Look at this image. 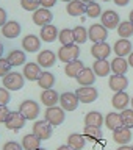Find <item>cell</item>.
Wrapping results in <instances>:
<instances>
[{
	"label": "cell",
	"instance_id": "29",
	"mask_svg": "<svg viewBox=\"0 0 133 150\" xmlns=\"http://www.w3.org/2000/svg\"><path fill=\"white\" fill-rule=\"evenodd\" d=\"M6 59H8V63L11 64V66H22V64H25V61H27V56H25V52H22V50H11L8 53L6 56Z\"/></svg>",
	"mask_w": 133,
	"mask_h": 150
},
{
	"label": "cell",
	"instance_id": "19",
	"mask_svg": "<svg viewBox=\"0 0 133 150\" xmlns=\"http://www.w3.org/2000/svg\"><path fill=\"white\" fill-rule=\"evenodd\" d=\"M130 139H132V131H130V128H127L124 125L113 131V141L117 144L125 145V144L130 142Z\"/></svg>",
	"mask_w": 133,
	"mask_h": 150
},
{
	"label": "cell",
	"instance_id": "50",
	"mask_svg": "<svg viewBox=\"0 0 133 150\" xmlns=\"http://www.w3.org/2000/svg\"><path fill=\"white\" fill-rule=\"evenodd\" d=\"M129 66H130V67H133V52L129 55Z\"/></svg>",
	"mask_w": 133,
	"mask_h": 150
},
{
	"label": "cell",
	"instance_id": "12",
	"mask_svg": "<svg viewBox=\"0 0 133 150\" xmlns=\"http://www.w3.org/2000/svg\"><path fill=\"white\" fill-rule=\"evenodd\" d=\"M41 66L38 63H25L23 64V77L28 81H38L41 77Z\"/></svg>",
	"mask_w": 133,
	"mask_h": 150
},
{
	"label": "cell",
	"instance_id": "24",
	"mask_svg": "<svg viewBox=\"0 0 133 150\" xmlns=\"http://www.w3.org/2000/svg\"><path fill=\"white\" fill-rule=\"evenodd\" d=\"M58 35H60L58 28H56L55 25H52V23L41 27V41H44V42H53L55 39H58Z\"/></svg>",
	"mask_w": 133,
	"mask_h": 150
},
{
	"label": "cell",
	"instance_id": "58",
	"mask_svg": "<svg viewBox=\"0 0 133 150\" xmlns=\"http://www.w3.org/2000/svg\"><path fill=\"white\" fill-rule=\"evenodd\" d=\"M132 149H133V145H132Z\"/></svg>",
	"mask_w": 133,
	"mask_h": 150
},
{
	"label": "cell",
	"instance_id": "43",
	"mask_svg": "<svg viewBox=\"0 0 133 150\" xmlns=\"http://www.w3.org/2000/svg\"><path fill=\"white\" fill-rule=\"evenodd\" d=\"M2 150H23V147H22V144L16 142V141H8V142L3 145Z\"/></svg>",
	"mask_w": 133,
	"mask_h": 150
},
{
	"label": "cell",
	"instance_id": "9",
	"mask_svg": "<svg viewBox=\"0 0 133 150\" xmlns=\"http://www.w3.org/2000/svg\"><path fill=\"white\" fill-rule=\"evenodd\" d=\"M100 21H102V25L107 28V30H115V28L119 27V14L116 11H113V9H107V11L102 13L100 16Z\"/></svg>",
	"mask_w": 133,
	"mask_h": 150
},
{
	"label": "cell",
	"instance_id": "39",
	"mask_svg": "<svg viewBox=\"0 0 133 150\" xmlns=\"http://www.w3.org/2000/svg\"><path fill=\"white\" fill-rule=\"evenodd\" d=\"M121 119H122V125L127 127V128H133V110H124L121 112Z\"/></svg>",
	"mask_w": 133,
	"mask_h": 150
},
{
	"label": "cell",
	"instance_id": "33",
	"mask_svg": "<svg viewBox=\"0 0 133 150\" xmlns=\"http://www.w3.org/2000/svg\"><path fill=\"white\" fill-rule=\"evenodd\" d=\"M117 35H119L122 39H129L130 36H133V23L130 21L121 22L119 27H117Z\"/></svg>",
	"mask_w": 133,
	"mask_h": 150
},
{
	"label": "cell",
	"instance_id": "21",
	"mask_svg": "<svg viewBox=\"0 0 133 150\" xmlns=\"http://www.w3.org/2000/svg\"><path fill=\"white\" fill-rule=\"evenodd\" d=\"M96 77L97 75L94 74V70L91 67H85L82 72L78 74L77 81H78L80 86H92L94 81H96Z\"/></svg>",
	"mask_w": 133,
	"mask_h": 150
},
{
	"label": "cell",
	"instance_id": "13",
	"mask_svg": "<svg viewBox=\"0 0 133 150\" xmlns=\"http://www.w3.org/2000/svg\"><path fill=\"white\" fill-rule=\"evenodd\" d=\"M111 53V47L105 42H96L92 47H91V55L94 56L96 59H107Z\"/></svg>",
	"mask_w": 133,
	"mask_h": 150
},
{
	"label": "cell",
	"instance_id": "25",
	"mask_svg": "<svg viewBox=\"0 0 133 150\" xmlns=\"http://www.w3.org/2000/svg\"><path fill=\"white\" fill-rule=\"evenodd\" d=\"M92 70L97 77H107L111 72V63H108L107 59H96L92 64Z\"/></svg>",
	"mask_w": 133,
	"mask_h": 150
},
{
	"label": "cell",
	"instance_id": "47",
	"mask_svg": "<svg viewBox=\"0 0 133 150\" xmlns=\"http://www.w3.org/2000/svg\"><path fill=\"white\" fill-rule=\"evenodd\" d=\"M113 2H115L117 6H125V5H129L130 0H113Z\"/></svg>",
	"mask_w": 133,
	"mask_h": 150
},
{
	"label": "cell",
	"instance_id": "56",
	"mask_svg": "<svg viewBox=\"0 0 133 150\" xmlns=\"http://www.w3.org/2000/svg\"><path fill=\"white\" fill-rule=\"evenodd\" d=\"M36 150H46V149H42V147H39V149H36Z\"/></svg>",
	"mask_w": 133,
	"mask_h": 150
},
{
	"label": "cell",
	"instance_id": "22",
	"mask_svg": "<svg viewBox=\"0 0 133 150\" xmlns=\"http://www.w3.org/2000/svg\"><path fill=\"white\" fill-rule=\"evenodd\" d=\"M22 47H23V50H25V52H30V53L38 52L41 49V39L36 35H27L22 39Z\"/></svg>",
	"mask_w": 133,
	"mask_h": 150
},
{
	"label": "cell",
	"instance_id": "18",
	"mask_svg": "<svg viewBox=\"0 0 133 150\" xmlns=\"http://www.w3.org/2000/svg\"><path fill=\"white\" fill-rule=\"evenodd\" d=\"M36 61L41 67H52V66L56 63V55L52 50H41L39 53H38Z\"/></svg>",
	"mask_w": 133,
	"mask_h": 150
},
{
	"label": "cell",
	"instance_id": "45",
	"mask_svg": "<svg viewBox=\"0 0 133 150\" xmlns=\"http://www.w3.org/2000/svg\"><path fill=\"white\" fill-rule=\"evenodd\" d=\"M58 2V0H41V6L42 8H52V6H55V3Z\"/></svg>",
	"mask_w": 133,
	"mask_h": 150
},
{
	"label": "cell",
	"instance_id": "15",
	"mask_svg": "<svg viewBox=\"0 0 133 150\" xmlns=\"http://www.w3.org/2000/svg\"><path fill=\"white\" fill-rule=\"evenodd\" d=\"M132 102V98L129 97V94L125 91H121V92H115V96L111 98V105L116 108V110H121L124 111L127 110V106H129V103Z\"/></svg>",
	"mask_w": 133,
	"mask_h": 150
},
{
	"label": "cell",
	"instance_id": "20",
	"mask_svg": "<svg viewBox=\"0 0 133 150\" xmlns=\"http://www.w3.org/2000/svg\"><path fill=\"white\" fill-rule=\"evenodd\" d=\"M113 49H115L116 56H121V58H124V56L130 55L132 52H133V50H132V42H130V39H122V38L115 42Z\"/></svg>",
	"mask_w": 133,
	"mask_h": 150
},
{
	"label": "cell",
	"instance_id": "28",
	"mask_svg": "<svg viewBox=\"0 0 133 150\" xmlns=\"http://www.w3.org/2000/svg\"><path fill=\"white\" fill-rule=\"evenodd\" d=\"M127 69H129V61H125L121 56H116L115 59L111 61V72L115 75H125Z\"/></svg>",
	"mask_w": 133,
	"mask_h": 150
},
{
	"label": "cell",
	"instance_id": "52",
	"mask_svg": "<svg viewBox=\"0 0 133 150\" xmlns=\"http://www.w3.org/2000/svg\"><path fill=\"white\" fill-rule=\"evenodd\" d=\"M2 55H3V45L0 44V58H2Z\"/></svg>",
	"mask_w": 133,
	"mask_h": 150
},
{
	"label": "cell",
	"instance_id": "42",
	"mask_svg": "<svg viewBox=\"0 0 133 150\" xmlns=\"http://www.w3.org/2000/svg\"><path fill=\"white\" fill-rule=\"evenodd\" d=\"M9 100H11L9 91L6 88H0V105H8Z\"/></svg>",
	"mask_w": 133,
	"mask_h": 150
},
{
	"label": "cell",
	"instance_id": "41",
	"mask_svg": "<svg viewBox=\"0 0 133 150\" xmlns=\"http://www.w3.org/2000/svg\"><path fill=\"white\" fill-rule=\"evenodd\" d=\"M11 67L13 66L8 63L6 58H0V77H5V75H8L9 72H11Z\"/></svg>",
	"mask_w": 133,
	"mask_h": 150
},
{
	"label": "cell",
	"instance_id": "37",
	"mask_svg": "<svg viewBox=\"0 0 133 150\" xmlns=\"http://www.w3.org/2000/svg\"><path fill=\"white\" fill-rule=\"evenodd\" d=\"M58 39L61 42V45H69V44H75L74 41V31L70 28H63L58 35Z\"/></svg>",
	"mask_w": 133,
	"mask_h": 150
},
{
	"label": "cell",
	"instance_id": "3",
	"mask_svg": "<svg viewBox=\"0 0 133 150\" xmlns=\"http://www.w3.org/2000/svg\"><path fill=\"white\" fill-rule=\"evenodd\" d=\"M80 55V49L78 44H69V45H61V49L58 50V58L63 61V63H70L74 59H78Z\"/></svg>",
	"mask_w": 133,
	"mask_h": 150
},
{
	"label": "cell",
	"instance_id": "10",
	"mask_svg": "<svg viewBox=\"0 0 133 150\" xmlns=\"http://www.w3.org/2000/svg\"><path fill=\"white\" fill-rule=\"evenodd\" d=\"M78 97L75 92H63L60 96V105L64 111H75L78 106Z\"/></svg>",
	"mask_w": 133,
	"mask_h": 150
},
{
	"label": "cell",
	"instance_id": "11",
	"mask_svg": "<svg viewBox=\"0 0 133 150\" xmlns=\"http://www.w3.org/2000/svg\"><path fill=\"white\" fill-rule=\"evenodd\" d=\"M52 19H53V14L50 13V9L47 8H39L33 13V22L35 25H39V27H44V25H49L52 23Z\"/></svg>",
	"mask_w": 133,
	"mask_h": 150
},
{
	"label": "cell",
	"instance_id": "7",
	"mask_svg": "<svg viewBox=\"0 0 133 150\" xmlns=\"http://www.w3.org/2000/svg\"><path fill=\"white\" fill-rule=\"evenodd\" d=\"M107 38H108V30L102 23H92L88 28V39H91L94 44L96 42H105Z\"/></svg>",
	"mask_w": 133,
	"mask_h": 150
},
{
	"label": "cell",
	"instance_id": "44",
	"mask_svg": "<svg viewBox=\"0 0 133 150\" xmlns=\"http://www.w3.org/2000/svg\"><path fill=\"white\" fill-rule=\"evenodd\" d=\"M9 114V110L6 105H0V124H5V120H6V117Z\"/></svg>",
	"mask_w": 133,
	"mask_h": 150
},
{
	"label": "cell",
	"instance_id": "31",
	"mask_svg": "<svg viewBox=\"0 0 133 150\" xmlns=\"http://www.w3.org/2000/svg\"><path fill=\"white\" fill-rule=\"evenodd\" d=\"M85 144H86V138H85L83 134H80V133L69 134L68 145H69V147H72L74 150H82L85 147Z\"/></svg>",
	"mask_w": 133,
	"mask_h": 150
},
{
	"label": "cell",
	"instance_id": "54",
	"mask_svg": "<svg viewBox=\"0 0 133 150\" xmlns=\"http://www.w3.org/2000/svg\"><path fill=\"white\" fill-rule=\"evenodd\" d=\"M61 2H64V3L68 2V3H69V2H72V0H61Z\"/></svg>",
	"mask_w": 133,
	"mask_h": 150
},
{
	"label": "cell",
	"instance_id": "6",
	"mask_svg": "<svg viewBox=\"0 0 133 150\" xmlns=\"http://www.w3.org/2000/svg\"><path fill=\"white\" fill-rule=\"evenodd\" d=\"M75 96L78 97V100L82 103H92L97 100L99 97V92L96 88L92 86H80L77 88V91H75Z\"/></svg>",
	"mask_w": 133,
	"mask_h": 150
},
{
	"label": "cell",
	"instance_id": "55",
	"mask_svg": "<svg viewBox=\"0 0 133 150\" xmlns=\"http://www.w3.org/2000/svg\"><path fill=\"white\" fill-rule=\"evenodd\" d=\"M130 103H132V110H133V97H132V102Z\"/></svg>",
	"mask_w": 133,
	"mask_h": 150
},
{
	"label": "cell",
	"instance_id": "23",
	"mask_svg": "<svg viewBox=\"0 0 133 150\" xmlns=\"http://www.w3.org/2000/svg\"><path fill=\"white\" fill-rule=\"evenodd\" d=\"M83 69H85V64H83V61H80V58H78V59H74V61H70V63H68L64 66V74L68 75L69 78H77L78 74L82 72Z\"/></svg>",
	"mask_w": 133,
	"mask_h": 150
},
{
	"label": "cell",
	"instance_id": "4",
	"mask_svg": "<svg viewBox=\"0 0 133 150\" xmlns=\"http://www.w3.org/2000/svg\"><path fill=\"white\" fill-rule=\"evenodd\" d=\"M25 122H27V119L23 117V114L21 111H9L6 120H5V127H6L8 130L19 131L23 125H25Z\"/></svg>",
	"mask_w": 133,
	"mask_h": 150
},
{
	"label": "cell",
	"instance_id": "30",
	"mask_svg": "<svg viewBox=\"0 0 133 150\" xmlns=\"http://www.w3.org/2000/svg\"><path fill=\"white\" fill-rule=\"evenodd\" d=\"M105 125H107V128H110L111 131H115L116 128L122 127L121 112H108L105 116Z\"/></svg>",
	"mask_w": 133,
	"mask_h": 150
},
{
	"label": "cell",
	"instance_id": "40",
	"mask_svg": "<svg viewBox=\"0 0 133 150\" xmlns=\"http://www.w3.org/2000/svg\"><path fill=\"white\" fill-rule=\"evenodd\" d=\"M41 0H21V6L25 9V11H33L35 13L36 9H39Z\"/></svg>",
	"mask_w": 133,
	"mask_h": 150
},
{
	"label": "cell",
	"instance_id": "32",
	"mask_svg": "<svg viewBox=\"0 0 133 150\" xmlns=\"http://www.w3.org/2000/svg\"><path fill=\"white\" fill-rule=\"evenodd\" d=\"M22 147L23 150H36L41 147V139L35 134H25L22 139Z\"/></svg>",
	"mask_w": 133,
	"mask_h": 150
},
{
	"label": "cell",
	"instance_id": "57",
	"mask_svg": "<svg viewBox=\"0 0 133 150\" xmlns=\"http://www.w3.org/2000/svg\"><path fill=\"white\" fill-rule=\"evenodd\" d=\"M103 2H110V0H103Z\"/></svg>",
	"mask_w": 133,
	"mask_h": 150
},
{
	"label": "cell",
	"instance_id": "51",
	"mask_svg": "<svg viewBox=\"0 0 133 150\" xmlns=\"http://www.w3.org/2000/svg\"><path fill=\"white\" fill-rule=\"evenodd\" d=\"M82 2H83L85 5H88V3H92V2H94V0H82Z\"/></svg>",
	"mask_w": 133,
	"mask_h": 150
},
{
	"label": "cell",
	"instance_id": "46",
	"mask_svg": "<svg viewBox=\"0 0 133 150\" xmlns=\"http://www.w3.org/2000/svg\"><path fill=\"white\" fill-rule=\"evenodd\" d=\"M6 11H5L3 8H0V27H3L5 23H6Z\"/></svg>",
	"mask_w": 133,
	"mask_h": 150
},
{
	"label": "cell",
	"instance_id": "16",
	"mask_svg": "<svg viewBox=\"0 0 133 150\" xmlns=\"http://www.w3.org/2000/svg\"><path fill=\"white\" fill-rule=\"evenodd\" d=\"M21 30H22L21 23L16 21H9L2 27V35L5 38H8V39H14V38H17L21 35Z\"/></svg>",
	"mask_w": 133,
	"mask_h": 150
},
{
	"label": "cell",
	"instance_id": "27",
	"mask_svg": "<svg viewBox=\"0 0 133 150\" xmlns=\"http://www.w3.org/2000/svg\"><path fill=\"white\" fill-rule=\"evenodd\" d=\"M85 125L100 128V127L103 125V116H102V112H99V111H89L88 114L85 116Z\"/></svg>",
	"mask_w": 133,
	"mask_h": 150
},
{
	"label": "cell",
	"instance_id": "1",
	"mask_svg": "<svg viewBox=\"0 0 133 150\" xmlns=\"http://www.w3.org/2000/svg\"><path fill=\"white\" fill-rule=\"evenodd\" d=\"M23 83H25V77L19 72H9L3 77V88H6L8 91H19L23 88Z\"/></svg>",
	"mask_w": 133,
	"mask_h": 150
},
{
	"label": "cell",
	"instance_id": "35",
	"mask_svg": "<svg viewBox=\"0 0 133 150\" xmlns=\"http://www.w3.org/2000/svg\"><path fill=\"white\" fill-rule=\"evenodd\" d=\"M74 41H75V44H85V42L88 41V30L85 27L82 25H77L74 28Z\"/></svg>",
	"mask_w": 133,
	"mask_h": 150
},
{
	"label": "cell",
	"instance_id": "5",
	"mask_svg": "<svg viewBox=\"0 0 133 150\" xmlns=\"http://www.w3.org/2000/svg\"><path fill=\"white\" fill-rule=\"evenodd\" d=\"M64 110L61 106H50L46 110V120L49 122L52 127H58L64 122Z\"/></svg>",
	"mask_w": 133,
	"mask_h": 150
},
{
	"label": "cell",
	"instance_id": "48",
	"mask_svg": "<svg viewBox=\"0 0 133 150\" xmlns=\"http://www.w3.org/2000/svg\"><path fill=\"white\" fill-rule=\"evenodd\" d=\"M56 150H74V149H72V147H69L68 144H64V145H60V147L56 149Z\"/></svg>",
	"mask_w": 133,
	"mask_h": 150
},
{
	"label": "cell",
	"instance_id": "2",
	"mask_svg": "<svg viewBox=\"0 0 133 150\" xmlns=\"http://www.w3.org/2000/svg\"><path fill=\"white\" fill-rule=\"evenodd\" d=\"M19 111L22 112L27 120H35L38 114H39V105H38V102L28 98V100H23L19 105Z\"/></svg>",
	"mask_w": 133,
	"mask_h": 150
},
{
	"label": "cell",
	"instance_id": "34",
	"mask_svg": "<svg viewBox=\"0 0 133 150\" xmlns=\"http://www.w3.org/2000/svg\"><path fill=\"white\" fill-rule=\"evenodd\" d=\"M55 83V75L50 74V72H42L39 80H38V84H39V88L42 89H52Z\"/></svg>",
	"mask_w": 133,
	"mask_h": 150
},
{
	"label": "cell",
	"instance_id": "53",
	"mask_svg": "<svg viewBox=\"0 0 133 150\" xmlns=\"http://www.w3.org/2000/svg\"><path fill=\"white\" fill-rule=\"evenodd\" d=\"M129 21L133 23V9H132V13H130V19H129Z\"/></svg>",
	"mask_w": 133,
	"mask_h": 150
},
{
	"label": "cell",
	"instance_id": "8",
	"mask_svg": "<svg viewBox=\"0 0 133 150\" xmlns=\"http://www.w3.org/2000/svg\"><path fill=\"white\" fill-rule=\"evenodd\" d=\"M52 128H53V127H52L46 119L44 120H36L35 124H33V134L38 136L41 141L49 139L52 136Z\"/></svg>",
	"mask_w": 133,
	"mask_h": 150
},
{
	"label": "cell",
	"instance_id": "49",
	"mask_svg": "<svg viewBox=\"0 0 133 150\" xmlns=\"http://www.w3.org/2000/svg\"><path fill=\"white\" fill-rule=\"evenodd\" d=\"M116 150H133V149L130 147V145H127V144H125V145H121V147H119V149H116Z\"/></svg>",
	"mask_w": 133,
	"mask_h": 150
},
{
	"label": "cell",
	"instance_id": "14",
	"mask_svg": "<svg viewBox=\"0 0 133 150\" xmlns=\"http://www.w3.org/2000/svg\"><path fill=\"white\" fill-rule=\"evenodd\" d=\"M108 86H110L111 91L121 92L129 86V78L125 75H111L110 80H108Z\"/></svg>",
	"mask_w": 133,
	"mask_h": 150
},
{
	"label": "cell",
	"instance_id": "38",
	"mask_svg": "<svg viewBox=\"0 0 133 150\" xmlns=\"http://www.w3.org/2000/svg\"><path fill=\"white\" fill-rule=\"evenodd\" d=\"M86 14L88 17H100L102 16V8L97 2H92V3H88L86 5Z\"/></svg>",
	"mask_w": 133,
	"mask_h": 150
},
{
	"label": "cell",
	"instance_id": "36",
	"mask_svg": "<svg viewBox=\"0 0 133 150\" xmlns=\"http://www.w3.org/2000/svg\"><path fill=\"white\" fill-rule=\"evenodd\" d=\"M83 136L89 141H100L102 139V131L100 128H96V127H88L85 125L83 128Z\"/></svg>",
	"mask_w": 133,
	"mask_h": 150
},
{
	"label": "cell",
	"instance_id": "17",
	"mask_svg": "<svg viewBox=\"0 0 133 150\" xmlns=\"http://www.w3.org/2000/svg\"><path fill=\"white\" fill-rule=\"evenodd\" d=\"M60 102V94L55 89H44L41 92V103L46 105L47 108L50 106H56V103Z\"/></svg>",
	"mask_w": 133,
	"mask_h": 150
},
{
	"label": "cell",
	"instance_id": "26",
	"mask_svg": "<svg viewBox=\"0 0 133 150\" xmlns=\"http://www.w3.org/2000/svg\"><path fill=\"white\" fill-rule=\"evenodd\" d=\"M86 13V5H85L82 0H72V2L68 3V14L72 17H78L83 16Z\"/></svg>",
	"mask_w": 133,
	"mask_h": 150
}]
</instances>
